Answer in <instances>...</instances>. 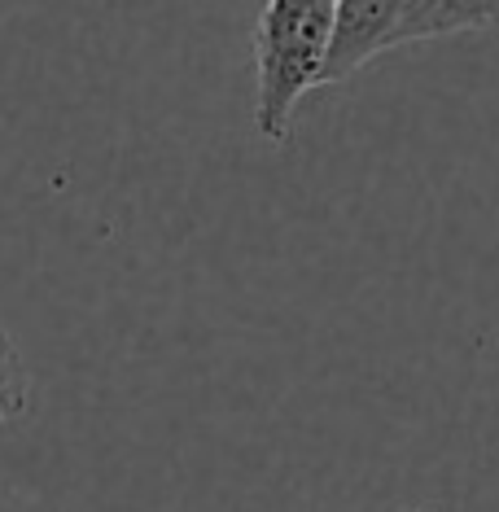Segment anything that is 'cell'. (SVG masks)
Returning a JSON list of instances; mask_svg holds the SVG:
<instances>
[{
	"label": "cell",
	"instance_id": "6da1fadb",
	"mask_svg": "<svg viewBox=\"0 0 499 512\" xmlns=\"http://www.w3.org/2000/svg\"><path fill=\"white\" fill-rule=\"evenodd\" d=\"M333 36V0H268L254 27V127L263 141H285L303 92L320 88Z\"/></svg>",
	"mask_w": 499,
	"mask_h": 512
},
{
	"label": "cell",
	"instance_id": "7a4b0ae2",
	"mask_svg": "<svg viewBox=\"0 0 499 512\" xmlns=\"http://www.w3.org/2000/svg\"><path fill=\"white\" fill-rule=\"evenodd\" d=\"M403 14H408V0H333V36L320 71V88L342 84L364 62L386 53Z\"/></svg>",
	"mask_w": 499,
	"mask_h": 512
},
{
	"label": "cell",
	"instance_id": "3957f363",
	"mask_svg": "<svg viewBox=\"0 0 499 512\" xmlns=\"http://www.w3.org/2000/svg\"><path fill=\"white\" fill-rule=\"evenodd\" d=\"M486 27H499V0H408V14L394 31L390 49L456 36V31H486Z\"/></svg>",
	"mask_w": 499,
	"mask_h": 512
},
{
	"label": "cell",
	"instance_id": "277c9868",
	"mask_svg": "<svg viewBox=\"0 0 499 512\" xmlns=\"http://www.w3.org/2000/svg\"><path fill=\"white\" fill-rule=\"evenodd\" d=\"M27 399H31V377H27L22 355L0 359V425L27 412Z\"/></svg>",
	"mask_w": 499,
	"mask_h": 512
},
{
	"label": "cell",
	"instance_id": "5b68a950",
	"mask_svg": "<svg viewBox=\"0 0 499 512\" xmlns=\"http://www.w3.org/2000/svg\"><path fill=\"white\" fill-rule=\"evenodd\" d=\"M18 355V346H14V337H9L5 329H0V359H14Z\"/></svg>",
	"mask_w": 499,
	"mask_h": 512
}]
</instances>
